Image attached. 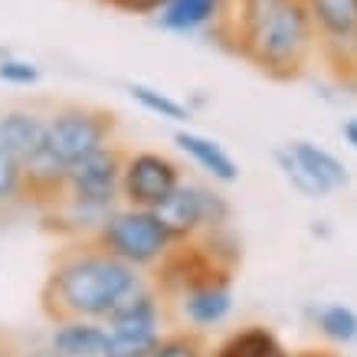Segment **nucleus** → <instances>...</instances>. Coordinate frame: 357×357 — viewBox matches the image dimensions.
Returning a JSON list of instances; mask_svg holds the SVG:
<instances>
[{"instance_id": "f257e3e1", "label": "nucleus", "mask_w": 357, "mask_h": 357, "mask_svg": "<svg viewBox=\"0 0 357 357\" xmlns=\"http://www.w3.org/2000/svg\"><path fill=\"white\" fill-rule=\"evenodd\" d=\"M138 269L115 259L92 236L73 239L56 252L50 275L40 289V308L53 325L69 318L105 321L115 298L128 289Z\"/></svg>"}, {"instance_id": "f03ea898", "label": "nucleus", "mask_w": 357, "mask_h": 357, "mask_svg": "<svg viewBox=\"0 0 357 357\" xmlns=\"http://www.w3.org/2000/svg\"><path fill=\"white\" fill-rule=\"evenodd\" d=\"M272 82L302 79L318 59V40L305 0H285L233 50Z\"/></svg>"}, {"instance_id": "7ed1b4c3", "label": "nucleus", "mask_w": 357, "mask_h": 357, "mask_svg": "<svg viewBox=\"0 0 357 357\" xmlns=\"http://www.w3.org/2000/svg\"><path fill=\"white\" fill-rule=\"evenodd\" d=\"M92 239L115 259L128 262L131 269H154L174 246L154 210H141V206H121V210L115 206L92 233Z\"/></svg>"}, {"instance_id": "20e7f679", "label": "nucleus", "mask_w": 357, "mask_h": 357, "mask_svg": "<svg viewBox=\"0 0 357 357\" xmlns=\"http://www.w3.org/2000/svg\"><path fill=\"white\" fill-rule=\"evenodd\" d=\"M328 76L357 89V0H305Z\"/></svg>"}, {"instance_id": "39448f33", "label": "nucleus", "mask_w": 357, "mask_h": 357, "mask_svg": "<svg viewBox=\"0 0 357 357\" xmlns=\"http://www.w3.org/2000/svg\"><path fill=\"white\" fill-rule=\"evenodd\" d=\"M46 128H50V148L63 164H73L79 158H86L89 151H96L102 144L115 141L119 131V119L115 112L98 109V105H59L56 112L46 115Z\"/></svg>"}, {"instance_id": "423d86ee", "label": "nucleus", "mask_w": 357, "mask_h": 357, "mask_svg": "<svg viewBox=\"0 0 357 357\" xmlns=\"http://www.w3.org/2000/svg\"><path fill=\"white\" fill-rule=\"evenodd\" d=\"M125 148L115 141L102 144L86 158L66 164V197L79 204L98 206V210H115L121 200V171H125Z\"/></svg>"}, {"instance_id": "0eeeda50", "label": "nucleus", "mask_w": 357, "mask_h": 357, "mask_svg": "<svg viewBox=\"0 0 357 357\" xmlns=\"http://www.w3.org/2000/svg\"><path fill=\"white\" fill-rule=\"evenodd\" d=\"M184 184V167L164 151H128L121 171V200L125 206L154 210Z\"/></svg>"}, {"instance_id": "6e6552de", "label": "nucleus", "mask_w": 357, "mask_h": 357, "mask_svg": "<svg viewBox=\"0 0 357 357\" xmlns=\"http://www.w3.org/2000/svg\"><path fill=\"white\" fill-rule=\"evenodd\" d=\"M174 302L181 308V318H184L194 331L220 328L229 318V312H233V272L200 282L194 289L181 292Z\"/></svg>"}, {"instance_id": "1a4fd4ad", "label": "nucleus", "mask_w": 357, "mask_h": 357, "mask_svg": "<svg viewBox=\"0 0 357 357\" xmlns=\"http://www.w3.org/2000/svg\"><path fill=\"white\" fill-rule=\"evenodd\" d=\"M66 197V164L46 144L40 154L23 161V200L40 210H50Z\"/></svg>"}, {"instance_id": "9d476101", "label": "nucleus", "mask_w": 357, "mask_h": 357, "mask_svg": "<svg viewBox=\"0 0 357 357\" xmlns=\"http://www.w3.org/2000/svg\"><path fill=\"white\" fill-rule=\"evenodd\" d=\"M50 144V128L46 115L33 109H10L0 115V148L13 154L17 161H30L33 154H40Z\"/></svg>"}, {"instance_id": "9b49d317", "label": "nucleus", "mask_w": 357, "mask_h": 357, "mask_svg": "<svg viewBox=\"0 0 357 357\" xmlns=\"http://www.w3.org/2000/svg\"><path fill=\"white\" fill-rule=\"evenodd\" d=\"M229 13V0H164L154 17L171 33H204L220 30Z\"/></svg>"}, {"instance_id": "f8f14e48", "label": "nucleus", "mask_w": 357, "mask_h": 357, "mask_svg": "<svg viewBox=\"0 0 357 357\" xmlns=\"http://www.w3.org/2000/svg\"><path fill=\"white\" fill-rule=\"evenodd\" d=\"M105 344H109L105 321H89V318L56 321V331L50 337V347L59 357H105Z\"/></svg>"}, {"instance_id": "ddd939ff", "label": "nucleus", "mask_w": 357, "mask_h": 357, "mask_svg": "<svg viewBox=\"0 0 357 357\" xmlns=\"http://www.w3.org/2000/svg\"><path fill=\"white\" fill-rule=\"evenodd\" d=\"M174 144L190 158L204 174H210L217 184H236L239 181V164L223 151V144H217L213 138H204L197 131H177Z\"/></svg>"}, {"instance_id": "4468645a", "label": "nucleus", "mask_w": 357, "mask_h": 357, "mask_svg": "<svg viewBox=\"0 0 357 357\" xmlns=\"http://www.w3.org/2000/svg\"><path fill=\"white\" fill-rule=\"evenodd\" d=\"M154 217L161 220L171 243H187L194 239L204 223H200V206H197V184H181L161 206H154Z\"/></svg>"}, {"instance_id": "2eb2a0df", "label": "nucleus", "mask_w": 357, "mask_h": 357, "mask_svg": "<svg viewBox=\"0 0 357 357\" xmlns=\"http://www.w3.org/2000/svg\"><path fill=\"white\" fill-rule=\"evenodd\" d=\"M289 151L298 158V164L312 174L318 184L325 187V194H335V190H347L351 187L347 167L331 151H325L321 144H314L308 138H295V141H289Z\"/></svg>"}, {"instance_id": "dca6fc26", "label": "nucleus", "mask_w": 357, "mask_h": 357, "mask_svg": "<svg viewBox=\"0 0 357 357\" xmlns=\"http://www.w3.org/2000/svg\"><path fill=\"white\" fill-rule=\"evenodd\" d=\"M275 344H279V337L266 325H246L223 337L210 357H266Z\"/></svg>"}, {"instance_id": "f3484780", "label": "nucleus", "mask_w": 357, "mask_h": 357, "mask_svg": "<svg viewBox=\"0 0 357 357\" xmlns=\"http://www.w3.org/2000/svg\"><path fill=\"white\" fill-rule=\"evenodd\" d=\"M312 321L335 344H354L357 341V312L347 305H321L312 312Z\"/></svg>"}, {"instance_id": "a211bd4d", "label": "nucleus", "mask_w": 357, "mask_h": 357, "mask_svg": "<svg viewBox=\"0 0 357 357\" xmlns=\"http://www.w3.org/2000/svg\"><path fill=\"white\" fill-rule=\"evenodd\" d=\"M128 96L138 102L144 112H151V115H158V119L164 121H190V105H184V102H177L174 96H167V92H161V89L154 86H144V82H128Z\"/></svg>"}, {"instance_id": "6ab92c4d", "label": "nucleus", "mask_w": 357, "mask_h": 357, "mask_svg": "<svg viewBox=\"0 0 357 357\" xmlns=\"http://www.w3.org/2000/svg\"><path fill=\"white\" fill-rule=\"evenodd\" d=\"M194 239L204 246V252L213 262H220V266H227V269H233V272L239 269V262H243V243H239V236L229 229V223L227 227L200 229Z\"/></svg>"}, {"instance_id": "aec40b11", "label": "nucleus", "mask_w": 357, "mask_h": 357, "mask_svg": "<svg viewBox=\"0 0 357 357\" xmlns=\"http://www.w3.org/2000/svg\"><path fill=\"white\" fill-rule=\"evenodd\" d=\"M148 357H210V347L204 341V331L184 328V331H167L158 337Z\"/></svg>"}, {"instance_id": "412c9836", "label": "nucleus", "mask_w": 357, "mask_h": 357, "mask_svg": "<svg viewBox=\"0 0 357 357\" xmlns=\"http://www.w3.org/2000/svg\"><path fill=\"white\" fill-rule=\"evenodd\" d=\"M275 164H279L282 177H285V181H289V184H292L302 197H308V200H321V197H328V194H325V187L318 184L312 174H308V171L302 167V164H298V158H295V154L289 151V144L275 151Z\"/></svg>"}, {"instance_id": "4be33fe9", "label": "nucleus", "mask_w": 357, "mask_h": 357, "mask_svg": "<svg viewBox=\"0 0 357 357\" xmlns=\"http://www.w3.org/2000/svg\"><path fill=\"white\" fill-rule=\"evenodd\" d=\"M43 79V69L33 63V59H23V56L10 53V50H0V82L17 89H30Z\"/></svg>"}, {"instance_id": "5701e85b", "label": "nucleus", "mask_w": 357, "mask_h": 357, "mask_svg": "<svg viewBox=\"0 0 357 357\" xmlns=\"http://www.w3.org/2000/svg\"><path fill=\"white\" fill-rule=\"evenodd\" d=\"M164 331H148V335H131V331H109L105 357H148Z\"/></svg>"}, {"instance_id": "b1692460", "label": "nucleus", "mask_w": 357, "mask_h": 357, "mask_svg": "<svg viewBox=\"0 0 357 357\" xmlns=\"http://www.w3.org/2000/svg\"><path fill=\"white\" fill-rule=\"evenodd\" d=\"M197 206H200V223L204 229H213V227H227L233 210H229V200L223 194H217L213 187H204L197 184Z\"/></svg>"}, {"instance_id": "393cba45", "label": "nucleus", "mask_w": 357, "mask_h": 357, "mask_svg": "<svg viewBox=\"0 0 357 357\" xmlns=\"http://www.w3.org/2000/svg\"><path fill=\"white\" fill-rule=\"evenodd\" d=\"M23 200V164L0 148V206Z\"/></svg>"}, {"instance_id": "a878e982", "label": "nucleus", "mask_w": 357, "mask_h": 357, "mask_svg": "<svg viewBox=\"0 0 357 357\" xmlns=\"http://www.w3.org/2000/svg\"><path fill=\"white\" fill-rule=\"evenodd\" d=\"M98 3L119 13H131V17H154L164 7V0H98Z\"/></svg>"}, {"instance_id": "bb28decb", "label": "nucleus", "mask_w": 357, "mask_h": 357, "mask_svg": "<svg viewBox=\"0 0 357 357\" xmlns=\"http://www.w3.org/2000/svg\"><path fill=\"white\" fill-rule=\"evenodd\" d=\"M341 135H344V141L351 144V148H357V115H354V119H347V121H344Z\"/></svg>"}, {"instance_id": "cd10ccee", "label": "nucleus", "mask_w": 357, "mask_h": 357, "mask_svg": "<svg viewBox=\"0 0 357 357\" xmlns=\"http://www.w3.org/2000/svg\"><path fill=\"white\" fill-rule=\"evenodd\" d=\"M312 236H318V239H328L331 236V227H328V220H312Z\"/></svg>"}, {"instance_id": "c85d7f7f", "label": "nucleus", "mask_w": 357, "mask_h": 357, "mask_svg": "<svg viewBox=\"0 0 357 357\" xmlns=\"http://www.w3.org/2000/svg\"><path fill=\"white\" fill-rule=\"evenodd\" d=\"M292 357H337V354L335 351H325V347H318V351L312 347V351H298V354H292Z\"/></svg>"}, {"instance_id": "c756f323", "label": "nucleus", "mask_w": 357, "mask_h": 357, "mask_svg": "<svg viewBox=\"0 0 357 357\" xmlns=\"http://www.w3.org/2000/svg\"><path fill=\"white\" fill-rule=\"evenodd\" d=\"M20 357H59L53 351V347H36V351H26V354H20Z\"/></svg>"}, {"instance_id": "7c9ffc66", "label": "nucleus", "mask_w": 357, "mask_h": 357, "mask_svg": "<svg viewBox=\"0 0 357 357\" xmlns=\"http://www.w3.org/2000/svg\"><path fill=\"white\" fill-rule=\"evenodd\" d=\"M0 357H17V351H13V344L7 337H0Z\"/></svg>"}, {"instance_id": "2f4dec72", "label": "nucleus", "mask_w": 357, "mask_h": 357, "mask_svg": "<svg viewBox=\"0 0 357 357\" xmlns=\"http://www.w3.org/2000/svg\"><path fill=\"white\" fill-rule=\"evenodd\" d=\"M266 357H292V354H289V351H285V347H282V344H275V347H272V351H269V354H266Z\"/></svg>"}]
</instances>
